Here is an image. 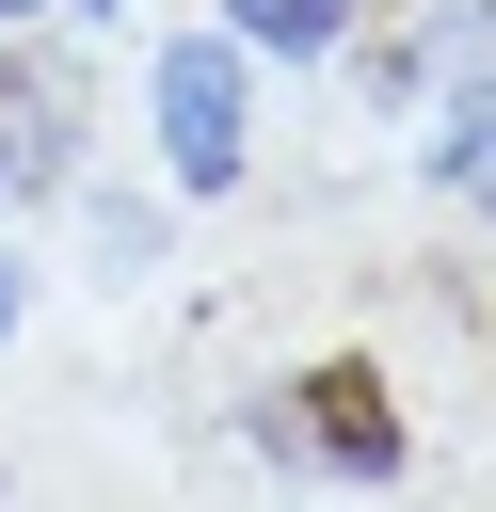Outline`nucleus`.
I'll return each instance as SVG.
<instances>
[{"label":"nucleus","instance_id":"nucleus-5","mask_svg":"<svg viewBox=\"0 0 496 512\" xmlns=\"http://www.w3.org/2000/svg\"><path fill=\"white\" fill-rule=\"evenodd\" d=\"M0 336H16V256H0Z\"/></svg>","mask_w":496,"mask_h":512},{"label":"nucleus","instance_id":"nucleus-3","mask_svg":"<svg viewBox=\"0 0 496 512\" xmlns=\"http://www.w3.org/2000/svg\"><path fill=\"white\" fill-rule=\"evenodd\" d=\"M224 32H240V48H272V64H320V48L352 32V0H224Z\"/></svg>","mask_w":496,"mask_h":512},{"label":"nucleus","instance_id":"nucleus-6","mask_svg":"<svg viewBox=\"0 0 496 512\" xmlns=\"http://www.w3.org/2000/svg\"><path fill=\"white\" fill-rule=\"evenodd\" d=\"M0 16H48V0H0Z\"/></svg>","mask_w":496,"mask_h":512},{"label":"nucleus","instance_id":"nucleus-4","mask_svg":"<svg viewBox=\"0 0 496 512\" xmlns=\"http://www.w3.org/2000/svg\"><path fill=\"white\" fill-rule=\"evenodd\" d=\"M432 160H448V192H464V208H496V80H464V96H448V144H432Z\"/></svg>","mask_w":496,"mask_h":512},{"label":"nucleus","instance_id":"nucleus-1","mask_svg":"<svg viewBox=\"0 0 496 512\" xmlns=\"http://www.w3.org/2000/svg\"><path fill=\"white\" fill-rule=\"evenodd\" d=\"M160 160L192 192H224L256 160V96H240V32H176L160 48Z\"/></svg>","mask_w":496,"mask_h":512},{"label":"nucleus","instance_id":"nucleus-7","mask_svg":"<svg viewBox=\"0 0 496 512\" xmlns=\"http://www.w3.org/2000/svg\"><path fill=\"white\" fill-rule=\"evenodd\" d=\"M0 160H16V144H0Z\"/></svg>","mask_w":496,"mask_h":512},{"label":"nucleus","instance_id":"nucleus-2","mask_svg":"<svg viewBox=\"0 0 496 512\" xmlns=\"http://www.w3.org/2000/svg\"><path fill=\"white\" fill-rule=\"evenodd\" d=\"M288 432H304L320 464H352V480H384V464H400V400H384V368H320Z\"/></svg>","mask_w":496,"mask_h":512}]
</instances>
